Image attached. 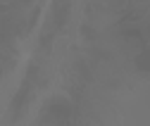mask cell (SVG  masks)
Returning <instances> with one entry per match:
<instances>
[]
</instances>
